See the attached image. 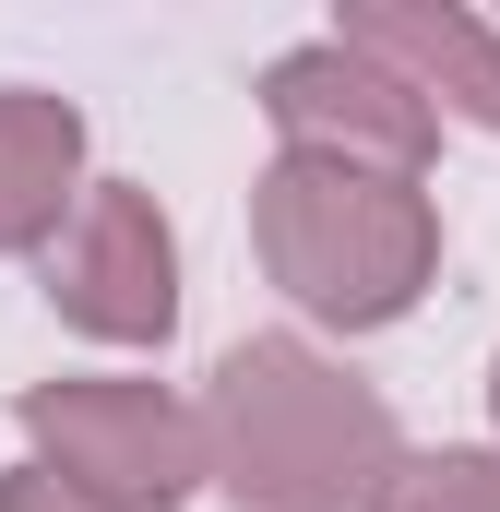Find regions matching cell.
Masks as SVG:
<instances>
[{
	"mask_svg": "<svg viewBox=\"0 0 500 512\" xmlns=\"http://www.w3.org/2000/svg\"><path fill=\"white\" fill-rule=\"evenodd\" d=\"M12 417L36 441V477L96 512H179L203 489V417L167 382H36Z\"/></svg>",
	"mask_w": 500,
	"mask_h": 512,
	"instance_id": "obj_3",
	"label": "cell"
},
{
	"mask_svg": "<svg viewBox=\"0 0 500 512\" xmlns=\"http://www.w3.org/2000/svg\"><path fill=\"white\" fill-rule=\"evenodd\" d=\"M262 120L286 131V155H334V167H370V179H417L429 143H441V108H417L381 60L358 48H286L262 72Z\"/></svg>",
	"mask_w": 500,
	"mask_h": 512,
	"instance_id": "obj_5",
	"label": "cell"
},
{
	"mask_svg": "<svg viewBox=\"0 0 500 512\" xmlns=\"http://www.w3.org/2000/svg\"><path fill=\"white\" fill-rule=\"evenodd\" d=\"M0 512H96V501H72L60 477H36V465H24V477H0Z\"/></svg>",
	"mask_w": 500,
	"mask_h": 512,
	"instance_id": "obj_9",
	"label": "cell"
},
{
	"mask_svg": "<svg viewBox=\"0 0 500 512\" xmlns=\"http://www.w3.org/2000/svg\"><path fill=\"white\" fill-rule=\"evenodd\" d=\"M72 167H84V120H72V96L0 84V251H48V239H60Z\"/></svg>",
	"mask_w": 500,
	"mask_h": 512,
	"instance_id": "obj_7",
	"label": "cell"
},
{
	"mask_svg": "<svg viewBox=\"0 0 500 512\" xmlns=\"http://www.w3.org/2000/svg\"><path fill=\"white\" fill-rule=\"evenodd\" d=\"M203 417V477L239 489V512H346L393 477V405L346 382L334 358H310L298 334H250L227 346Z\"/></svg>",
	"mask_w": 500,
	"mask_h": 512,
	"instance_id": "obj_1",
	"label": "cell"
},
{
	"mask_svg": "<svg viewBox=\"0 0 500 512\" xmlns=\"http://www.w3.org/2000/svg\"><path fill=\"white\" fill-rule=\"evenodd\" d=\"M489 405H500V382H489Z\"/></svg>",
	"mask_w": 500,
	"mask_h": 512,
	"instance_id": "obj_10",
	"label": "cell"
},
{
	"mask_svg": "<svg viewBox=\"0 0 500 512\" xmlns=\"http://www.w3.org/2000/svg\"><path fill=\"white\" fill-rule=\"evenodd\" d=\"M250 239H262V274L310 322H346V334L405 322L417 286L441 274L429 191L417 179H370V167H334V155H274L262 191H250Z\"/></svg>",
	"mask_w": 500,
	"mask_h": 512,
	"instance_id": "obj_2",
	"label": "cell"
},
{
	"mask_svg": "<svg viewBox=\"0 0 500 512\" xmlns=\"http://www.w3.org/2000/svg\"><path fill=\"white\" fill-rule=\"evenodd\" d=\"M48 298H60V322H72V334L155 346V334L179 322V239H167L155 191L96 179V191L60 215V239H48Z\"/></svg>",
	"mask_w": 500,
	"mask_h": 512,
	"instance_id": "obj_4",
	"label": "cell"
},
{
	"mask_svg": "<svg viewBox=\"0 0 500 512\" xmlns=\"http://www.w3.org/2000/svg\"><path fill=\"white\" fill-rule=\"evenodd\" d=\"M370 512H500V453H393Z\"/></svg>",
	"mask_w": 500,
	"mask_h": 512,
	"instance_id": "obj_8",
	"label": "cell"
},
{
	"mask_svg": "<svg viewBox=\"0 0 500 512\" xmlns=\"http://www.w3.org/2000/svg\"><path fill=\"white\" fill-rule=\"evenodd\" d=\"M334 48L381 60L417 108H429V96H453V120L500 131V36L477 24V12H429V0H346Z\"/></svg>",
	"mask_w": 500,
	"mask_h": 512,
	"instance_id": "obj_6",
	"label": "cell"
}]
</instances>
